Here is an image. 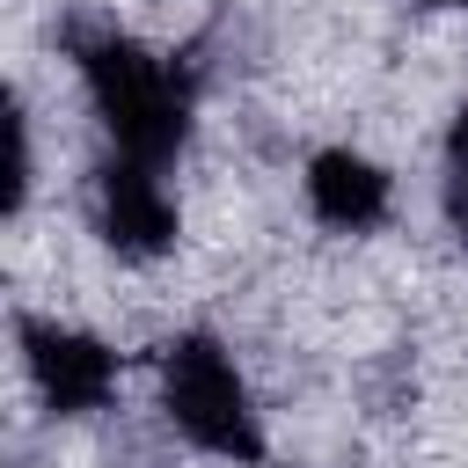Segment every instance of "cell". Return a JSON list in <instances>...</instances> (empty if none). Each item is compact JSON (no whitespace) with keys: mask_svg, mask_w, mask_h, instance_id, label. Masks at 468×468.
Returning <instances> with one entry per match:
<instances>
[{"mask_svg":"<svg viewBox=\"0 0 468 468\" xmlns=\"http://www.w3.org/2000/svg\"><path fill=\"white\" fill-rule=\"evenodd\" d=\"M424 7H468V0H424Z\"/></svg>","mask_w":468,"mask_h":468,"instance_id":"obj_8","label":"cell"},{"mask_svg":"<svg viewBox=\"0 0 468 468\" xmlns=\"http://www.w3.org/2000/svg\"><path fill=\"white\" fill-rule=\"evenodd\" d=\"M388 205H395V183H388V168H380L373 154H358V146H322V154L307 161V212H314L322 227H336V234H373V227L388 219Z\"/></svg>","mask_w":468,"mask_h":468,"instance_id":"obj_5","label":"cell"},{"mask_svg":"<svg viewBox=\"0 0 468 468\" xmlns=\"http://www.w3.org/2000/svg\"><path fill=\"white\" fill-rule=\"evenodd\" d=\"M15 344H22L29 388L44 395L51 417H88V410L110 402V388H117V351H110L95 329H73V322H51V314H22V322H15Z\"/></svg>","mask_w":468,"mask_h":468,"instance_id":"obj_3","label":"cell"},{"mask_svg":"<svg viewBox=\"0 0 468 468\" xmlns=\"http://www.w3.org/2000/svg\"><path fill=\"white\" fill-rule=\"evenodd\" d=\"M446 219L468 241V124L453 117V146H446Z\"/></svg>","mask_w":468,"mask_h":468,"instance_id":"obj_6","label":"cell"},{"mask_svg":"<svg viewBox=\"0 0 468 468\" xmlns=\"http://www.w3.org/2000/svg\"><path fill=\"white\" fill-rule=\"evenodd\" d=\"M73 58H80V80H88V102H95L110 146L132 154V161L168 168L183 154V139H190L183 73L161 51H146L139 37H124V29H73Z\"/></svg>","mask_w":468,"mask_h":468,"instance_id":"obj_1","label":"cell"},{"mask_svg":"<svg viewBox=\"0 0 468 468\" xmlns=\"http://www.w3.org/2000/svg\"><path fill=\"white\" fill-rule=\"evenodd\" d=\"M22 197H29V124L15 110L7 117V212H22Z\"/></svg>","mask_w":468,"mask_h":468,"instance_id":"obj_7","label":"cell"},{"mask_svg":"<svg viewBox=\"0 0 468 468\" xmlns=\"http://www.w3.org/2000/svg\"><path fill=\"white\" fill-rule=\"evenodd\" d=\"M95 227L124 263L168 256L176 249V197L161 190V168L132 161V154H110L102 176H95Z\"/></svg>","mask_w":468,"mask_h":468,"instance_id":"obj_4","label":"cell"},{"mask_svg":"<svg viewBox=\"0 0 468 468\" xmlns=\"http://www.w3.org/2000/svg\"><path fill=\"white\" fill-rule=\"evenodd\" d=\"M161 410L197 453L234 461V468H263V417H256L249 380H241L234 351L219 336H205V329L168 336V351H161Z\"/></svg>","mask_w":468,"mask_h":468,"instance_id":"obj_2","label":"cell"}]
</instances>
